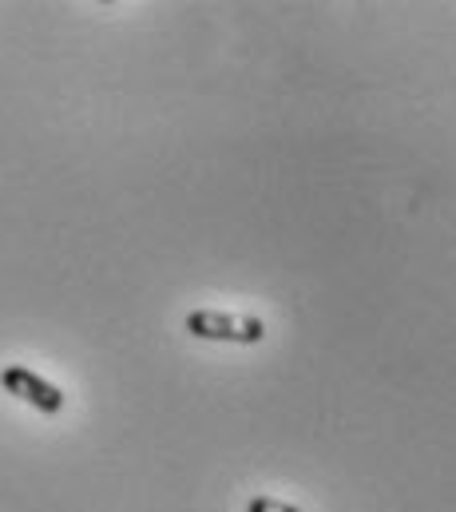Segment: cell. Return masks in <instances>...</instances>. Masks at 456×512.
<instances>
[{"instance_id":"6da1fadb","label":"cell","mask_w":456,"mask_h":512,"mask_svg":"<svg viewBox=\"0 0 456 512\" xmlns=\"http://www.w3.org/2000/svg\"><path fill=\"white\" fill-rule=\"evenodd\" d=\"M187 334L203 342H234V346H254L266 338V326L258 318H242L227 310H191L187 314Z\"/></svg>"},{"instance_id":"7a4b0ae2","label":"cell","mask_w":456,"mask_h":512,"mask_svg":"<svg viewBox=\"0 0 456 512\" xmlns=\"http://www.w3.org/2000/svg\"><path fill=\"white\" fill-rule=\"evenodd\" d=\"M0 385L12 393V397H20V401H28L32 409H40V413H60L64 409V389L52 382H44L36 370H28V366H4L0 370Z\"/></svg>"},{"instance_id":"3957f363","label":"cell","mask_w":456,"mask_h":512,"mask_svg":"<svg viewBox=\"0 0 456 512\" xmlns=\"http://www.w3.org/2000/svg\"><path fill=\"white\" fill-rule=\"evenodd\" d=\"M246 512H302L298 505H290V501H282V497H254L250 505H246Z\"/></svg>"}]
</instances>
